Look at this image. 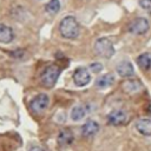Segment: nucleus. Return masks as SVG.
I'll list each match as a JSON object with an SVG mask.
<instances>
[{"label":"nucleus","instance_id":"1","mask_svg":"<svg viewBox=\"0 0 151 151\" xmlns=\"http://www.w3.org/2000/svg\"><path fill=\"white\" fill-rule=\"evenodd\" d=\"M59 31L61 37H64L65 39H76L79 35V24L74 17L67 15L61 19Z\"/></svg>","mask_w":151,"mask_h":151},{"label":"nucleus","instance_id":"2","mask_svg":"<svg viewBox=\"0 0 151 151\" xmlns=\"http://www.w3.org/2000/svg\"><path fill=\"white\" fill-rule=\"evenodd\" d=\"M59 74H60V67L59 66H57V65L46 66L41 73V77H40L41 85L47 87V88L53 87L55 85L58 78H59Z\"/></svg>","mask_w":151,"mask_h":151},{"label":"nucleus","instance_id":"3","mask_svg":"<svg viewBox=\"0 0 151 151\" xmlns=\"http://www.w3.org/2000/svg\"><path fill=\"white\" fill-rule=\"evenodd\" d=\"M94 52L103 58H111L114 54V47L111 40L107 38H99L94 44Z\"/></svg>","mask_w":151,"mask_h":151},{"label":"nucleus","instance_id":"4","mask_svg":"<svg viewBox=\"0 0 151 151\" xmlns=\"http://www.w3.org/2000/svg\"><path fill=\"white\" fill-rule=\"evenodd\" d=\"M48 104H50L48 96L46 93H39L32 99L29 107H31L32 112H34L35 114H41L48 107Z\"/></svg>","mask_w":151,"mask_h":151},{"label":"nucleus","instance_id":"5","mask_svg":"<svg viewBox=\"0 0 151 151\" xmlns=\"http://www.w3.org/2000/svg\"><path fill=\"white\" fill-rule=\"evenodd\" d=\"M127 28H129L130 33L140 35V34H144V33H146L149 31L150 24H149L147 19H145L143 17H139V18H136L134 20H132Z\"/></svg>","mask_w":151,"mask_h":151},{"label":"nucleus","instance_id":"6","mask_svg":"<svg viewBox=\"0 0 151 151\" xmlns=\"http://www.w3.org/2000/svg\"><path fill=\"white\" fill-rule=\"evenodd\" d=\"M129 113L124 110H113L107 114V123L113 126L124 125L129 120Z\"/></svg>","mask_w":151,"mask_h":151},{"label":"nucleus","instance_id":"7","mask_svg":"<svg viewBox=\"0 0 151 151\" xmlns=\"http://www.w3.org/2000/svg\"><path fill=\"white\" fill-rule=\"evenodd\" d=\"M72 78H73V83L77 86H85L91 80L90 72L85 67H78V68H76L74 72H73Z\"/></svg>","mask_w":151,"mask_h":151},{"label":"nucleus","instance_id":"8","mask_svg":"<svg viewBox=\"0 0 151 151\" xmlns=\"http://www.w3.org/2000/svg\"><path fill=\"white\" fill-rule=\"evenodd\" d=\"M74 139V136H73V132L72 130L70 129H61L58 133V137H57V142H58V145L59 146H68L72 144Z\"/></svg>","mask_w":151,"mask_h":151},{"label":"nucleus","instance_id":"9","mask_svg":"<svg viewBox=\"0 0 151 151\" xmlns=\"http://www.w3.org/2000/svg\"><path fill=\"white\" fill-rule=\"evenodd\" d=\"M98 131H99V124L92 119L87 120L81 126V134L84 137H92V136L97 134Z\"/></svg>","mask_w":151,"mask_h":151},{"label":"nucleus","instance_id":"10","mask_svg":"<svg viewBox=\"0 0 151 151\" xmlns=\"http://www.w3.org/2000/svg\"><path fill=\"white\" fill-rule=\"evenodd\" d=\"M116 71H117V73H118L120 77H127V78L131 77V76H133V73H134V68H133L132 64H131L130 61H127V60L120 61V63L117 65Z\"/></svg>","mask_w":151,"mask_h":151},{"label":"nucleus","instance_id":"11","mask_svg":"<svg viewBox=\"0 0 151 151\" xmlns=\"http://www.w3.org/2000/svg\"><path fill=\"white\" fill-rule=\"evenodd\" d=\"M87 112H88L87 105H84V104L76 105L71 111V119L74 122H80L81 119H84L86 117Z\"/></svg>","mask_w":151,"mask_h":151},{"label":"nucleus","instance_id":"12","mask_svg":"<svg viewBox=\"0 0 151 151\" xmlns=\"http://www.w3.org/2000/svg\"><path fill=\"white\" fill-rule=\"evenodd\" d=\"M136 129L142 136H151V119L142 118L136 123Z\"/></svg>","mask_w":151,"mask_h":151},{"label":"nucleus","instance_id":"13","mask_svg":"<svg viewBox=\"0 0 151 151\" xmlns=\"http://www.w3.org/2000/svg\"><path fill=\"white\" fill-rule=\"evenodd\" d=\"M13 38H14L13 29L5 24H0V42L9 44L13 40Z\"/></svg>","mask_w":151,"mask_h":151},{"label":"nucleus","instance_id":"14","mask_svg":"<svg viewBox=\"0 0 151 151\" xmlns=\"http://www.w3.org/2000/svg\"><path fill=\"white\" fill-rule=\"evenodd\" d=\"M113 83H114V77L112 74H104L96 80V86L98 88H106L111 86Z\"/></svg>","mask_w":151,"mask_h":151},{"label":"nucleus","instance_id":"15","mask_svg":"<svg viewBox=\"0 0 151 151\" xmlns=\"http://www.w3.org/2000/svg\"><path fill=\"white\" fill-rule=\"evenodd\" d=\"M137 64L142 70H150L151 68V53H142L137 58Z\"/></svg>","mask_w":151,"mask_h":151},{"label":"nucleus","instance_id":"16","mask_svg":"<svg viewBox=\"0 0 151 151\" xmlns=\"http://www.w3.org/2000/svg\"><path fill=\"white\" fill-rule=\"evenodd\" d=\"M123 85H124L123 87H124L125 92H129V93H134L142 88V84L138 80H127Z\"/></svg>","mask_w":151,"mask_h":151},{"label":"nucleus","instance_id":"17","mask_svg":"<svg viewBox=\"0 0 151 151\" xmlns=\"http://www.w3.org/2000/svg\"><path fill=\"white\" fill-rule=\"evenodd\" d=\"M45 9L48 14H57L60 9V2L59 0H50L46 6H45Z\"/></svg>","mask_w":151,"mask_h":151},{"label":"nucleus","instance_id":"18","mask_svg":"<svg viewBox=\"0 0 151 151\" xmlns=\"http://www.w3.org/2000/svg\"><path fill=\"white\" fill-rule=\"evenodd\" d=\"M90 70H91L93 73H99V72H101V70H103V65H101L100 63H92V64L90 65Z\"/></svg>","mask_w":151,"mask_h":151},{"label":"nucleus","instance_id":"19","mask_svg":"<svg viewBox=\"0 0 151 151\" xmlns=\"http://www.w3.org/2000/svg\"><path fill=\"white\" fill-rule=\"evenodd\" d=\"M139 5L147 12H151V0H139Z\"/></svg>","mask_w":151,"mask_h":151},{"label":"nucleus","instance_id":"20","mask_svg":"<svg viewBox=\"0 0 151 151\" xmlns=\"http://www.w3.org/2000/svg\"><path fill=\"white\" fill-rule=\"evenodd\" d=\"M28 151H45L42 147H40V146H32Z\"/></svg>","mask_w":151,"mask_h":151}]
</instances>
